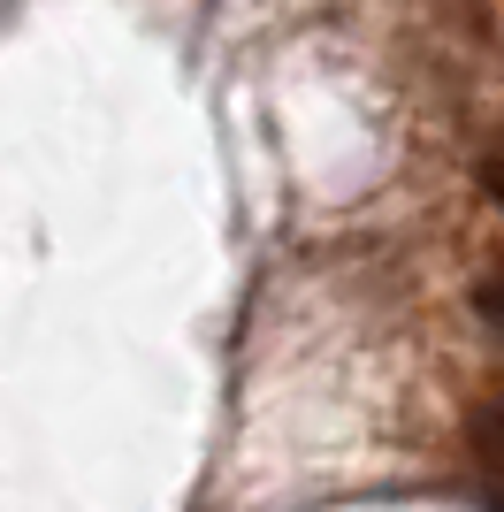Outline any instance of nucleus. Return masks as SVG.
I'll return each mask as SVG.
<instances>
[{"instance_id": "3", "label": "nucleus", "mask_w": 504, "mask_h": 512, "mask_svg": "<svg viewBox=\"0 0 504 512\" xmlns=\"http://www.w3.org/2000/svg\"><path fill=\"white\" fill-rule=\"evenodd\" d=\"M482 184H489V199H497V207H504V146H497V153H489V161H482Z\"/></svg>"}, {"instance_id": "2", "label": "nucleus", "mask_w": 504, "mask_h": 512, "mask_svg": "<svg viewBox=\"0 0 504 512\" xmlns=\"http://www.w3.org/2000/svg\"><path fill=\"white\" fill-rule=\"evenodd\" d=\"M474 314L489 321V337L504 344V268H489L482 283H474Z\"/></svg>"}, {"instance_id": "1", "label": "nucleus", "mask_w": 504, "mask_h": 512, "mask_svg": "<svg viewBox=\"0 0 504 512\" xmlns=\"http://www.w3.org/2000/svg\"><path fill=\"white\" fill-rule=\"evenodd\" d=\"M466 436H474V459H482L489 497H497V512H504V390L474 398V413H466Z\"/></svg>"}]
</instances>
